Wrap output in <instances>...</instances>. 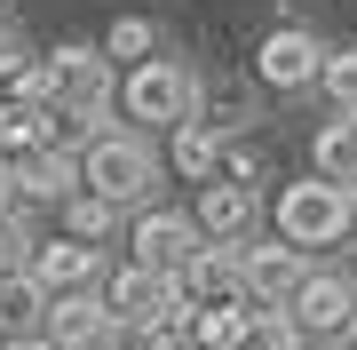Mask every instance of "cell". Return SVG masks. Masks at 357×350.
Instances as JSON below:
<instances>
[{
  "label": "cell",
  "instance_id": "cell-5",
  "mask_svg": "<svg viewBox=\"0 0 357 350\" xmlns=\"http://www.w3.org/2000/svg\"><path fill=\"white\" fill-rule=\"evenodd\" d=\"M286 326L302 335V350H326V342H349L357 335V279L349 271H310L286 302Z\"/></svg>",
  "mask_w": 357,
  "mask_h": 350
},
{
  "label": "cell",
  "instance_id": "cell-20",
  "mask_svg": "<svg viewBox=\"0 0 357 350\" xmlns=\"http://www.w3.org/2000/svg\"><path fill=\"white\" fill-rule=\"evenodd\" d=\"M318 88L333 96V112H357V48H326V64H318Z\"/></svg>",
  "mask_w": 357,
  "mask_h": 350
},
{
  "label": "cell",
  "instance_id": "cell-11",
  "mask_svg": "<svg viewBox=\"0 0 357 350\" xmlns=\"http://www.w3.org/2000/svg\"><path fill=\"white\" fill-rule=\"evenodd\" d=\"M302 279H310V255H294V247H262V239L238 247V286L255 311H286Z\"/></svg>",
  "mask_w": 357,
  "mask_h": 350
},
{
  "label": "cell",
  "instance_id": "cell-8",
  "mask_svg": "<svg viewBox=\"0 0 357 350\" xmlns=\"http://www.w3.org/2000/svg\"><path fill=\"white\" fill-rule=\"evenodd\" d=\"M24 271H32V286L48 302H64V295H96V286H103V255L56 231V239H32V263H24Z\"/></svg>",
  "mask_w": 357,
  "mask_h": 350
},
{
  "label": "cell",
  "instance_id": "cell-6",
  "mask_svg": "<svg viewBox=\"0 0 357 350\" xmlns=\"http://www.w3.org/2000/svg\"><path fill=\"white\" fill-rule=\"evenodd\" d=\"M96 302H103V319H112V326H135V335H151L159 319H183L175 279L143 271V263H112V271H103V286H96Z\"/></svg>",
  "mask_w": 357,
  "mask_h": 350
},
{
  "label": "cell",
  "instance_id": "cell-14",
  "mask_svg": "<svg viewBox=\"0 0 357 350\" xmlns=\"http://www.w3.org/2000/svg\"><path fill=\"white\" fill-rule=\"evenodd\" d=\"M310 175L333 183V191H357V112H333L318 143H310Z\"/></svg>",
  "mask_w": 357,
  "mask_h": 350
},
{
  "label": "cell",
  "instance_id": "cell-23",
  "mask_svg": "<svg viewBox=\"0 0 357 350\" xmlns=\"http://www.w3.org/2000/svg\"><path fill=\"white\" fill-rule=\"evenodd\" d=\"M349 239H357V199H349Z\"/></svg>",
  "mask_w": 357,
  "mask_h": 350
},
{
  "label": "cell",
  "instance_id": "cell-16",
  "mask_svg": "<svg viewBox=\"0 0 357 350\" xmlns=\"http://www.w3.org/2000/svg\"><path fill=\"white\" fill-rule=\"evenodd\" d=\"M48 319V295L32 286V271H0V342H32Z\"/></svg>",
  "mask_w": 357,
  "mask_h": 350
},
{
  "label": "cell",
  "instance_id": "cell-17",
  "mask_svg": "<svg viewBox=\"0 0 357 350\" xmlns=\"http://www.w3.org/2000/svg\"><path fill=\"white\" fill-rule=\"evenodd\" d=\"M167 168L191 175V183H215V175H222V136L206 128V119H183L175 143H167Z\"/></svg>",
  "mask_w": 357,
  "mask_h": 350
},
{
  "label": "cell",
  "instance_id": "cell-22",
  "mask_svg": "<svg viewBox=\"0 0 357 350\" xmlns=\"http://www.w3.org/2000/svg\"><path fill=\"white\" fill-rule=\"evenodd\" d=\"M0 350H48V342H40V335H32V342H0Z\"/></svg>",
  "mask_w": 357,
  "mask_h": 350
},
{
  "label": "cell",
  "instance_id": "cell-10",
  "mask_svg": "<svg viewBox=\"0 0 357 350\" xmlns=\"http://www.w3.org/2000/svg\"><path fill=\"white\" fill-rule=\"evenodd\" d=\"M318 64H326V48H318V32H302V24H278V32L255 48V80L278 88V96L318 88Z\"/></svg>",
  "mask_w": 357,
  "mask_h": 350
},
{
  "label": "cell",
  "instance_id": "cell-12",
  "mask_svg": "<svg viewBox=\"0 0 357 350\" xmlns=\"http://www.w3.org/2000/svg\"><path fill=\"white\" fill-rule=\"evenodd\" d=\"M175 302H183V311H230V302H246L238 247H199V255L175 271Z\"/></svg>",
  "mask_w": 357,
  "mask_h": 350
},
{
  "label": "cell",
  "instance_id": "cell-18",
  "mask_svg": "<svg viewBox=\"0 0 357 350\" xmlns=\"http://www.w3.org/2000/svg\"><path fill=\"white\" fill-rule=\"evenodd\" d=\"M151 56H167V32L151 24V16H112V32H103V64H128V72H143Z\"/></svg>",
  "mask_w": 357,
  "mask_h": 350
},
{
  "label": "cell",
  "instance_id": "cell-2",
  "mask_svg": "<svg viewBox=\"0 0 357 350\" xmlns=\"http://www.w3.org/2000/svg\"><path fill=\"white\" fill-rule=\"evenodd\" d=\"M199 96H206V80L183 64V56H151L143 72L119 80V112H128L135 136L143 128H167V136H175L183 119H199Z\"/></svg>",
  "mask_w": 357,
  "mask_h": 350
},
{
  "label": "cell",
  "instance_id": "cell-1",
  "mask_svg": "<svg viewBox=\"0 0 357 350\" xmlns=\"http://www.w3.org/2000/svg\"><path fill=\"white\" fill-rule=\"evenodd\" d=\"M79 191L103 199V207H119V215H143L151 207V191H159V152L143 143L135 128H103L88 136V152H79Z\"/></svg>",
  "mask_w": 357,
  "mask_h": 350
},
{
  "label": "cell",
  "instance_id": "cell-24",
  "mask_svg": "<svg viewBox=\"0 0 357 350\" xmlns=\"http://www.w3.org/2000/svg\"><path fill=\"white\" fill-rule=\"evenodd\" d=\"M0 48H8V24H0Z\"/></svg>",
  "mask_w": 357,
  "mask_h": 350
},
{
  "label": "cell",
  "instance_id": "cell-9",
  "mask_svg": "<svg viewBox=\"0 0 357 350\" xmlns=\"http://www.w3.org/2000/svg\"><path fill=\"white\" fill-rule=\"evenodd\" d=\"M191 223H199V239H206V247H255L262 199H255V183H222V175H215V183L199 191Z\"/></svg>",
  "mask_w": 357,
  "mask_h": 350
},
{
  "label": "cell",
  "instance_id": "cell-21",
  "mask_svg": "<svg viewBox=\"0 0 357 350\" xmlns=\"http://www.w3.org/2000/svg\"><path fill=\"white\" fill-rule=\"evenodd\" d=\"M8 215H24V207H16V168L0 159V223H8Z\"/></svg>",
  "mask_w": 357,
  "mask_h": 350
},
{
  "label": "cell",
  "instance_id": "cell-13",
  "mask_svg": "<svg viewBox=\"0 0 357 350\" xmlns=\"http://www.w3.org/2000/svg\"><path fill=\"white\" fill-rule=\"evenodd\" d=\"M16 168V207H64V199L79 191V159L72 152H24V159H8Z\"/></svg>",
  "mask_w": 357,
  "mask_h": 350
},
{
  "label": "cell",
  "instance_id": "cell-25",
  "mask_svg": "<svg viewBox=\"0 0 357 350\" xmlns=\"http://www.w3.org/2000/svg\"><path fill=\"white\" fill-rule=\"evenodd\" d=\"M349 350H357V335H349Z\"/></svg>",
  "mask_w": 357,
  "mask_h": 350
},
{
  "label": "cell",
  "instance_id": "cell-3",
  "mask_svg": "<svg viewBox=\"0 0 357 350\" xmlns=\"http://www.w3.org/2000/svg\"><path fill=\"white\" fill-rule=\"evenodd\" d=\"M40 80H48V112L56 119H79V128H103V119H112L119 80H112V64H103V48L64 40V48L40 56Z\"/></svg>",
  "mask_w": 357,
  "mask_h": 350
},
{
  "label": "cell",
  "instance_id": "cell-15",
  "mask_svg": "<svg viewBox=\"0 0 357 350\" xmlns=\"http://www.w3.org/2000/svg\"><path fill=\"white\" fill-rule=\"evenodd\" d=\"M103 326H112V319H103L96 295H64V302H48V319H40V342H48V350H88Z\"/></svg>",
  "mask_w": 357,
  "mask_h": 350
},
{
  "label": "cell",
  "instance_id": "cell-7",
  "mask_svg": "<svg viewBox=\"0 0 357 350\" xmlns=\"http://www.w3.org/2000/svg\"><path fill=\"white\" fill-rule=\"evenodd\" d=\"M199 247L206 239H199V223L183 215V207H143L128 223V263H143V271H159V279H175Z\"/></svg>",
  "mask_w": 357,
  "mask_h": 350
},
{
  "label": "cell",
  "instance_id": "cell-19",
  "mask_svg": "<svg viewBox=\"0 0 357 350\" xmlns=\"http://www.w3.org/2000/svg\"><path fill=\"white\" fill-rule=\"evenodd\" d=\"M119 223H128V215L103 207V199H88V191H72V199H64V239L96 247V255H103V239H119Z\"/></svg>",
  "mask_w": 357,
  "mask_h": 350
},
{
  "label": "cell",
  "instance_id": "cell-4",
  "mask_svg": "<svg viewBox=\"0 0 357 350\" xmlns=\"http://www.w3.org/2000/svg\"><path fill=\"white\" fill-rule=\"evenodd\" d=\"M349 199L357 191H333V183H286L278 191V247H294V255H310V247H342L349 239Z\"/></svg>",
  "mask_w": 357,
  "mask_h": 350
}]
</instances>
